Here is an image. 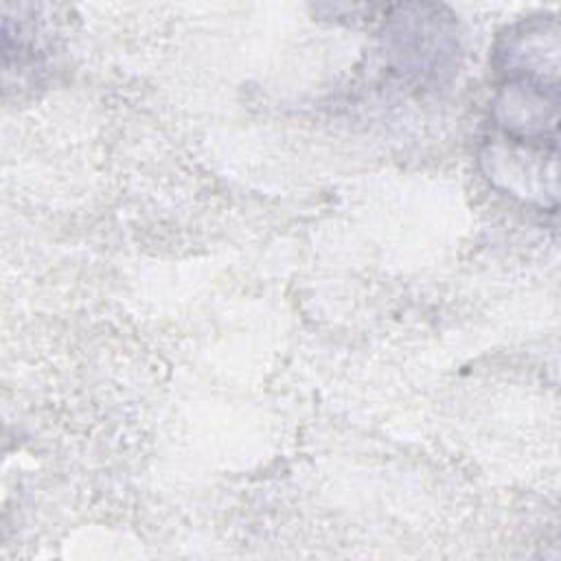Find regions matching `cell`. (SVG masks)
I'll return each instance as SVG.
<instances>
[{"mask_svg": "<svg viewBox=\"0 0 561 561\" xmlns=\"http://www.w3.org/2000/svg\"><path fill=\"white\" fill-rule=\"evenodd\" d=\"M383 50L399 72L421 81L451 70L458 55L454 15L440 4L410 2L386 9Z\"/></svg>", "mask_w": 561, "mask_h": 561, "instance_id": "obj_1", "label": "cell"}]
</instances>
